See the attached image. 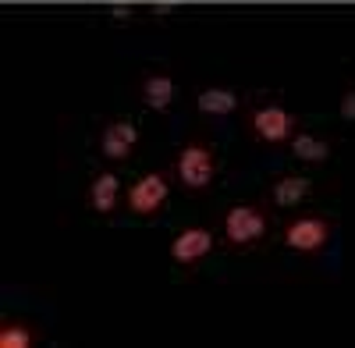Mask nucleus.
Listing matches in <instances>:
<instances>
[{"instance_id": "nucleus-5", "label": "nucleus", "mask_w": 355, "mask_h": 348, "mask_svg": "<svg viewBox=\"0 0 355 348\" xmlns=\"http://www.w3.org/2000/svg\"><path fill=\"white\" fill-rule=\"evenodd\" d=\"M171 195V178L167 171H150L128 189V210L135 217H153L164 210V202Z\"/></svg>"}, {"instance_id": "nucleus-14", "label": "nucleus", "mask_w": 355, "mask_h": 348, "mask_svg": "<svg viewBox=\"0 0 355 348\" xmlns=\"http://www.w3.org/2000/svg\"><path fill=\"white\" fill-rule=\"evenodd\" d=\"M341 118L355 121V93H345V100H341Z\"/></svg>"}, {"instance_id": "nucleus-3", "label": "nucleus", "mask_w": 355, "mask_h": 348, "mask_svg": "<svg viewBox=\"0 0 355 348\" xmlns=\"http://www.w3.org/2000/svg\"><path fill=\"white\" fill-rule=\"evenodd\" d=\"M295 125H299V118H295L291 110L277 107V103H266V107H256L252 118H249V128L259 142H266V146H281V142H291L295 139Z\"/></svg>"}, {"instance_id": "nucleus-15", "label": "nucleus", "mask_w": 355, "mask_h": 348, "mask_svg": "<svg viewBox=\"0 0 355 348\" xmlns=\"http://www.w3.org/2000/svg\"><path fill=\"white\" fill-rule=\"evenodd\" d=\"M110 18H132V8L121 4V8H110Z\"/></svg>"}, {"instance_id": "nucleus-6", "label": "nucleus", "mask_w": 355, "mask_h": 348, "mask_svg": "<svg viewBox=\"0 0 355 348\" xmlns=\"http://www.w3.org/2000/svg\"><path fill=\"white\" fill-rule=\"evenodd\" d=\"M214 249V235L206 227H185L178 231V238L171 242V259L178 267H192L199 259H206Z\"/></svg>"}, {"instance_id": "nucleus-1", "label": "nucleus", "mask_w": 355, "mask_h": 348, "mask_svg": "<svg viewBox=\"0 0 355 348\" xmlns=\"http://www.w3.org/2000/svg\"><path fill=\"white\" fill-rule=\"evenodd\" d=\"M174 174H178V182H182L189 192L210 189L214 178H217V157H214V150L202 146V142H189V146L178 153V160H174Z\"/></svg>"}, {"instance_id": "nucleus-16", "label": "nucleus", "mask_w": 355, "mask_h": 348, "mask_svg": "<svg viewBox=\"0 0 355 348\" xmlns=\"http://www.w3.org/2000/svg\"><path fill=\"white\" fill-rule=\"evenodd\" d=\"M178 4H153V15H167V11H174Z\"/></svg>"}, {"instance_id": "nucleus-11", "label": "nucleus", "mask_w": 355, "mask_h": 348, "mask_svg": "<svg viewBox=\"0 0 355 348\" xmlns=\"http://www.w3.org/2000/svg\"><path fill=\"white\" fill-rule=\"evenodd\" d=\"M199 110L202 114H217V118H227V114L239 110V93L234 89H202L199 93Z\"/></svg>"}, {"instance_id": "nucleus-4", "label": "nucleus", "mask_w": 355, "mask_h": 348, "mask_svg": "<svg viewBox=\"0 0 355 348\" xmlns=\"http://www.w3.org/2000/svg\"><path fill=\"white\" fill-rule=\"evenodd\" d=\"M334 238V224L327 217H295L284 224V245L295 252H320Z\"/></svg>"}, {"instance_id": "nucleus-13", "label": "nucleus", "mask_w": 355, "mask_h": 348, "mask_svg": "<svg viewBox=\"0 0 355 348\" xmlns=\"http://www.w3.org/2000/svg\"><path fill=\"white\" fill-rule=\"evenodd\" d=\"M36 345V331L28 324H4L0 327V348H28Z\"/></svg>"}, {"instance_id": "nucleus-2", "label": "nucleus", "mask_w": 355, "mask_h": 348, "mask_svg": "<svg viewBox=\"0 0 355 348\" xmlns=\"http://www.w3.org/2000/svg\"><path fill=\"white\" fill-rule=\"evenodd\" d=\"M270 220H266L263 210H256L252 202H234V207L224 214V242L234 245V249H245V245H256Z\"/></svg>"}, {"instance_id": "nucleus-8", "label": "nucleus", "mask_w": 355, "mask_h": 348, "mask_svg": "<svg viewBox=\"0 0 355 348\" xmlns=\"http://www.w3.org/2000/svg\"><path fill=\"white\" fill-rule=\"evenodd\" d=\"M117 202H121V182H117V174H110V171L96 174L93 185H89V207L96 214H114Z\"/></svg>"}, {"instance_id": "nucleus-7", "label": "nucleus", "mask_w": 355, "mask_h": 348, "mask_svg": "<svg viewBox=\"0 0 355 348\" xmlns=\"http://www.w3.org/2000/svg\"><path fill=\"white\" fill-rule=\"evenodd\" d=\"M139 146V128L135 121H110L100 135V150L107 160H128Z\"/></svg>"}, {"instance_id": "nucleus-12", "label": "nucleus", "mask_w": 355, "mask_h": 348, "mask_svg": "<svg viewBox=\"0 0 355 348\" xmlns=\"http://www.w3.org/2000/svg\"><path fill=\"white\" fill-rule=\"evenodd\" d=\"M291 153L306 160V164H323L331 157V142L320 139V135H295L291 139Z\"/></svg>"}, {"instance_id": "nucleus-9", "label": "nucleus", "mask_w": 355, "mask_h": 348, "mask_svg": "<svg viewBox=\"0 0 355 348\" xmlns=\"http://www.w3.org/2000/svg\"><path fill=\"white\" fill-rule=\"evenodd\" d=\"M139 93H142V103H146V107L167 110V107L178 100V85H174L171 75H146L142 85H139Z\"/></svg>"}, {"instance_id": "nucleus-10", "label": "nucleus", "mask_w": 355, "mask_h": 348, "mask_svg": "<svg viewBox=\"0 0 355 348\" xmlns=\"http://www.w3.org/2000/svg\"><path fill=\"white\" fill-rule=\"evenodd\" d=\"M313 182L306 178V174H284V178L274 185V202L277 207H299V202L309 195Z\"/></svg>"}]
</instances>
